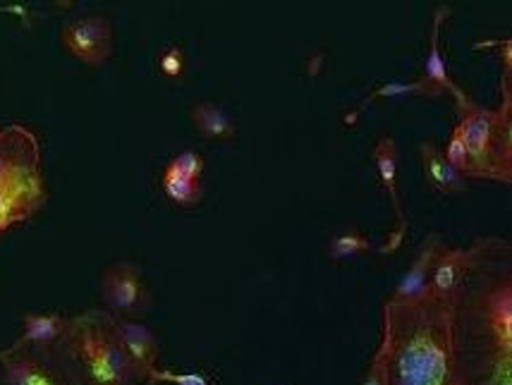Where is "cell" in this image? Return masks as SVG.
Segmentation results:
<instances>
[{"label":"cell","instance_id":"1","mask_svg":"<svg viewBox=\"0 0 512 385\" xmlns=\"http://www.w3.org/2000/svg\"><path fill=\"white\" fill-rule=\"evenodd\" d=\"M455 299L460 376L467 385H512V244L481 237Z\"/></svg>","mask_w":512,"mask_h":385},{"label":"cell","instance_id":"2","mask_svg":"<svg viewBox=\"0 0 512 385\" xmlns=\"http://www.w3.org/2000/svg\"><path fill=\"white\" fill-rule=\"evenodd\" d=\"M390 385H450L460 376L455 302L426 292L414 299L390 297L381 311Z\"/></svg>","mask_w":512,"mask_h":385},{"label":"cell","instance_id":"3","mask_svg":"<svg viewBox=\"0 0 512 385\" xmlns=\"http://www.w3.org/2000/svg\"><path fill=\"white\" fill-rule=\"evenodd\" d=\"M51 362L67 385H139L137 371L115 338L108 311H87L67 321Z\"/></svg>","mask_w":512,"mask_h":385},{"label":"cell","instance_id":"4","mask_svg":"<svg viewBox=\"0 0 512 385\" xmlns=\"http://www.w3.org/2000/svg\"><path fill=\"white\" fill-rule=\"evenodd\" d=\"M503 101L498 108H484L462 91L455 96L457 122L453 134L465 144L467 177L512 185V91L510 72L501 77Z\"/></svg>","mask_w":512,"mask_h":385},{"label":"cell","instance_id":"5","mask_svg":"<svg viewBox=\"0 0 512 385\" xmlns=\"http://www.w3.org/2000/svg\"><path fill=\"white\" fill-rule=\"evenodd\" d=\"M48 204L44 154L34 130L0 127V235L27 223Z\"/></svg>","mask_w":512,"mask_h":385},{"label":"cell","instance_id":"6","mask_svg":"<svg viewBox=\"0 0 512 385\" xmlns=\"http://www.w3.org/2000/svg\"><path fill=\"white\" fill-rule=\"evenodd\" d=\"M101 299L108 314L139 319L151 309V292L142 271L130 261L108 266L101 275Z\"/></svg>","mask_w":512,"mask_h":385},{"label":"cell","instance_id":"7","mask_svg":"<svg viewBox=\"0 0 512 385\" xmlns=\"http://www.w3.org/2000/svg\"><path fill=\"white\" fill-rule=\"evenodd\" d=\"M65 51L89 67H101L113 53V22L103 15H84L60 32Z\"/></svg>","mask_w":512,"mask_h":385},{"label":"cell","instance_id":"8","mask_svg":"<svg viewBox=\"0 0 512 385\" xmlns=\"http://www.w3.org/2000/svg\"><path fill=\"white\" fill-rule=\"evenodd\" d=\"M111 328L118 338L120 347H123L127 357L137 371L139 381H149L151 371L158 369V354H161V342H158L156 333L137 319H123V316L108 314Z\"/></svg>","mask_w":512,"mask_h":385},{"label":"cell","instance_id":"9","mask_svg":"<svg viewBox=\"0 0 512 385\" xmlns=\"http://www.w3.org/2000/svg\"><path fill=\"white\" fill-rule=\"evenodd\" d=\"M3 385H67L51 357L36 350L8 347L0 352Z\"/></svg>","mask_w":512,"mask_h":385},{"label":"cell","instance_id":"10","mask_svg":"<svg viewBox=\"0 0 512 385\" xmlns=\"http://www.w3.org/2000/svg\"><path fill=\"white\" fill-rule=\"evenodd\" d=\"M472 256L474 247L465 249L446 247V244H443L436 254L434 268H431L429 290L434 292L436 297L446 299V302H455L469 273V266H472Z\"/></svg>","mask_w":512,"mask_h":385},{"label":"cell","instance_id":"11","mask_svg":"<svg viewBox=\"0 0 512 385\" xmlns=\"http://www.w3.org/2000/svg\"><path fill=\"white\" fill-rule=\"evenodd\" d=\"M371 161H374V168L376 173H379V180H381V187L386 189V194L390 197V204H393V211H395V218H398V230H395L393 240L386 247V252L395 247V244H400L402 237H405V230H407V218H405V211H402V199H400V192H398V144H395L393 137H381L379 142H376L374 151H371Z\"/></svg>","mask_w":512,"mask_h":385},{"label":"cell","instance_id":"12","mask_svg":"<svg viewBox=\"0 0 512 385\" xmlns=\"http://www.w3.org/2000/svg\"><path fill=\"white\" fill-rule=\"evenodd\" d=\"M67 316L60 311H46V314H24L22 335L10 347L17 350H36L48 354L58 345L67 328Z\"/></svg>","mask_w":512,"mask_h":385},{"label":"cell","instance_id":"13","mask_svg":"<svg viewBox=\"0 0 512 385\" xmlns=\"http://www.w3.org/2000/svg\"><path fill=\"white\" fill-rule=\"evenodd\" d=\"M443 247V240L438 235H429L419 247L417 256L407 268L405 273L400 275L398 285H395L393 297L395 299H414V297H422L429 292V278H431V268H434L436 254L438 249Z\"/></svg>","mask_w":512,"mask_h":385},{"label":"cell","instance_id":"14","mask_svg":"<svg viewBox=\"0 0 512 385\" xmlns=\"http://www.w3.org/2000/svg\"><path fill=\"white\" fill-rule=\"evenodd\" d=\"M450 8L448 5H438L434 10V22H431V34H429V51H426L424 58V79L434 82L443 94L455 96L462 94V89L457 87V82L450 77L448 65H446V55H443L441 48V32H443V22L448 20Z\"/></svg>","mask_w":512,"mask_h":385},{"label":"cell","instance_id":"15","mask_svg":"<svg viewBox=\"0 0 512 385\" xmlns=\"http://www.w3.org/2000/svg\"><path fill=\"white\" fill-rule=\"evenodd\" d=\"M419 156H422L426 182H429L434 192L443 194V197H455V194L467 192V177L457 173L453 165L446 161L443 149H438L431 142H422L419 144Z\"/></svg>","mask_w":512,"mask_h":385},{"label":"cell","instance_id":"16","mask_svg":"<svg viewBox=\"0 0 512 385\" xmlns=\"http://www.w3.org/2000/svg\"><path fill=\"white\" fill-rule=\"evenodd\" d=\"M190 118L194 127L209 139H233L237 127L228 110H223L218 103L201 101L190 110Z\"/></svg>","mask_w":512,"mask_h":385},{"label":"cell","instance_id":"17","mask_svg":"<svg viewBox=\"0 0 512 385\" xmlns=\"http://www.w3.org/2000/svg\"><path fill=\"white\" fill-rule=\"evenodd\" d=\"M400 96H422V99H441L443 91L436 87L434 82H429V79H412V82H398V79H393V82H386L381 84V87H376L374 91H369L367 99H364L362 106H359V113H362L364 108L371 106L374 101H381V99H400Z\"/></svg>","mask_w":512,"mask_h":385},{"label":"cell","instance_id":"18","mask_svg":"<svg viewBox=\"0 0 512 385\" xmlns=\"http://www.w3.org/2000/svg\"><path fill=\"white\" fill-rule=\"evenodd\" d=\"M161 185L166 197L173 201V204L182 206V209H192L197 206L201 199H204V187H201V180H190V177L173 175L163 170Z\"/></svg>","mask_w":512,"mask_h":385},{"label":"cell","instance_id":"19","mask_svg":"<svg viewBox=\"0 0 512 385\" xmlns=\"http://www.w3.org/2000/svg\"><path fill=\"white\" fill-rule=\"evenodd\" d=\"M367 252H371V240L359 230H345L328 242V259L335 261V264Z\"/></svg>","mask_w":512,"mask_h":385},{"label":"cell","instance_id":"20","mask_svg":"<svg viewBox=\"0 0 512 385\" xmlns=\"http://www.w3.org/2000/svg\"><path fill=\"white\" fill-rule=\"evenodd\" d=\"M204 168H206L204 158H201L197 151H180V154L175 156L163 170H166V173H173V175L190 177V180H201Z\"/></svg>","mask_w":512,"mask_h":385},{"label":"cell","instance_id":"21","mask_svg":"<svg viewBox=\"0 0 512 385\" xmlns=\"http://www.w3.org/2000/svg\"><path fill=\"white\" fill-rule=\"evenodd\" d=\"M149 385H216L211 381L209 376L204 374H197V371H187V374H182V371H170V369H154L151 371Z\"/></svg>","mask_w":512,"mask_h":385},{"label":"cell","instance_id":"22","mask_svg":"<svg viewBox=\"0 0 512 385\" xmlns=\"http://www.w3.org/2000/svg\"><path fill=\"white\" fill-rule=\"evenodd\" d=\"M359 385H390V374H388V352L386 342L379 338V347H376L374 359H371L369 371L364 374L362 383Z\"/></svg>","mask_w":512,"mask_h":385},{"label":"cell","instance_id":"23","mask_svg":"<svg viewBox=\"0 0 512 385\" xmlns=\"http://www.w3.org/2000/svg\"><path fill=\"white\" fill-rule=\"evenodd\" d=\"M158 70L168 79H180L185 75V53L180 46H170L158 55Z\"/></svg>","mask_w":512,"mask_h":385},{"label":"cell","instance_id":"24","mask_svg":"<svg viewBox=\"0 0 512 385\" xmlns=\"http://www.w3.org/2000/svg\"><path fill=\"white\" fill-rule=\"evenodd\" d=\"M443 156H446V161L453 165L457 173H462L467 177V165H469V156H467V149L465 144L460 142V139L455 137V134H450L446 149H443Z\"/></svg>","mask_w":512,"mask_h":385},{"label":"cell","instance_id":"25","mask_svg":"<svg viewBox=\"0 0 512 385\" xmlns=\"http://www.w3.org/2000/svg\"><path fill=\"white\" fill-rule=\"evenodd\" d=\"M0 15H17L22 20H27L29 12L22 8V5H0Z\"/></svg>","mask_w":512,"mask_h":385},{"label":"cell","instance_id":"26","mask_svg":"<svg viewBox=\"0 0 512 385\" xmlns=\"http://www.w3.org/2000/svg\"><path fill=\"white\" fill-rule=\"evenodd\" d=\"M53 3H58L60 8H70V5H72V0H53Z\"/></svg>","mask_w":512,"mask_h":385},{"label":"cell","instance_id":"27","mask_svg":"<svg viewBox=\"0 0 512 385\" xmlns=\"http://www.w3.org/2000/svg\"><path fill=\"white\" fill-rule=\"evenodd\" d=\"M450 385H467V383H465V378H462V376H457V378H455V381H453V383H450Z\"/></svg>","mask_w":512,"mask_h":385}]
</instances>
